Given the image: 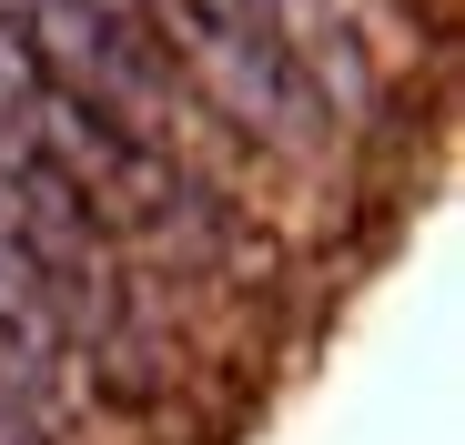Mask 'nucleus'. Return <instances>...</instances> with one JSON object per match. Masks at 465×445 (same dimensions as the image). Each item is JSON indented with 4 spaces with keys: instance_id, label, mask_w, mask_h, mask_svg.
<instances>
[{
    "instance_id": "f257e3e1",
    "label": "nucleus",
    "mask_w": 465,
    "mask_h": 445,
    "mask_svg": "<svg viewBox=\"0 0 465 445\" xmlns=\"http://www.w3.org/2000/svg\"><path fill=\"white\" fill-rule=\"evenodd\" d=\"M0 132H21L112 233H173V222L203 213V183L173 163V142H152L122 112H102L92 92H71L11 21H0Z\"/></svg>"
},
{
    "instance_id": "f03ea898",
    "label": "nucleus",
    "mask_w": 465,
    "mask_h": 445,
    "mask_svg": "<svg viewBox=\"0 0 465 445\" xmlns=\"http://www.w3.org/2000/svg\"><path fill=\"white\" fill-rule=\"evenodd\" d=\"M0 21H11L71 92H92L102 112H122L132 132L163 142V122L193 102L173 82V61L152 51V31H132L122 11H102V0H0Z\"/></svg>"
}]
</instances>
